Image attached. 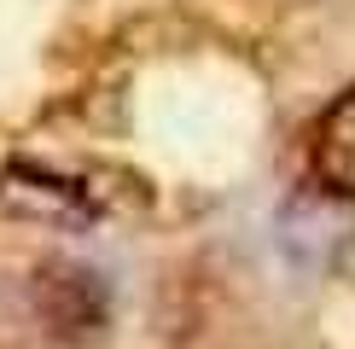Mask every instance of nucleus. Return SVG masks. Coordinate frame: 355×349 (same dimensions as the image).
I'll return each mask as SVG.
<instances>
[{
    "instance_id": "1",
    "label": "nucleus",
    "mask_w": 355,
    "mask_h": 349,
    "mask_svg": "<svg viewBox=\"0 0 355 349\" xmlns=\"http://www.w3.org/2000/svg\"><path fill=\"white\" fill-rule=\"evenodd\" d=\"M309 169H315V181L327 193L355 198V87H344L320 111L315 134H309Z\"/></svg>"
}]
</instances>
